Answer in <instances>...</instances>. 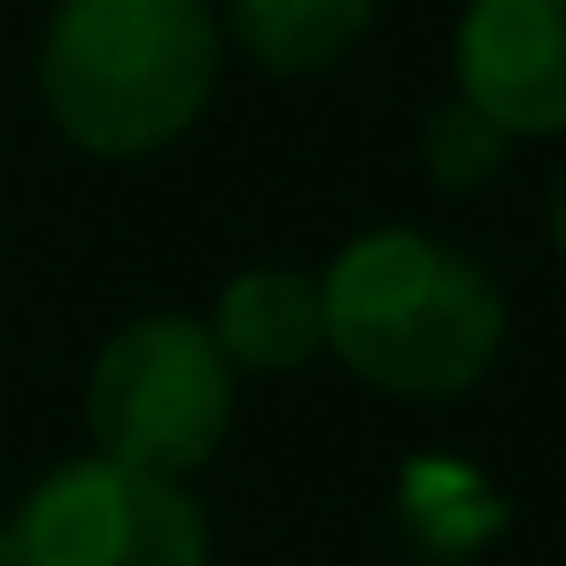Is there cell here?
Masks as SVG:
<instances>
[{"instance_id": "ba28073f", "label": "cell", "mask_w": 566, "mask_h": 566, "mask_svg": "<svg viewBox=\"0 0 566 566\" xmlns=\"http://www.w3.org/2000/svg\"><path fill=\"white\" fill-rule=\"evenodd\" d=\"M504 156H512V133H504L496 117H481L465 94L434 102L427 125H419V164H427V179H434L442 195H473V187H489Z\"/></svg>"}, {"instance_id": "8992f818", "label": "cell", "mask_w": 566, "mask_h": 566, "mask_svg": "<svg viewBox=\"0 0 566 566\" xmlns=\"http://www.w3.org/2000/svg\"><path fill=\"white\" fill-rule=\"evenodd\" d=\"M210 342L226 349L233 373H303L326 349V287H318V272H295V264L233 272L218 311H210Z\"/></svg>"}, {"instance_id": "9c48e42d", "label": "cell", "mask_w": 566, "mask_h": 566, "mask_svg": "<svg viewBox=\"0 0 566 566\" xmlns=\"http://www.w3.org/2000/svg\"><path fill=\"white\" fill-rule=\"evenodd\" d=\"M543 218H551V249L566 256V164H558V179H551V195H543Z\"/></svg>"}, {"instance_id": "52a82bcc", "label": "cell", "mask_w": 566, "mask_h": 566, "mask_svg": "<svg viewBox=\"0 0 566 566\" xmlns=\"http://www.w3.org/2000/svg\"><path fill=\"white\" fill-rule=\"evenodd\" d=\"M373 9L380 0H226V24L256 71L311 78V71H334L373 32Z\"/></svg>"}, {"instance_id": "5b68a950", "label": "cell", "mask_w": 566, "mask_h": 566, "mask_svg": "<svg viewBox=\"0 0 566 566\" xmlns=\"http://www.w3.org/2000/svg\"><path fill=\"white\" fill-rule=\"evenodd\" d=\"M458 94L512 140L566 133V0H465Z\"/></svg>"}, {"instance_id": "6da1fadb", "label": "cell", "mask_w": 566, "mask_h": 566, "mask_svg": "<svg viewBox=\"0 0 566 566\" xmlns=\"http://www.w3.org/2000/svg\"><path fill=\"white\" fill-rule=\"evenodd\" d=\"M226 32L210 0H55L40 32V102L86 156H156L218 94Z\"/></svg>"}, {"instance_id": "7a4b0ae2", "label": "cell", "mask_w": 566, "mask_h": 566, "mask_svg": "<svg viewBox=\"0 0 566 566\" xmlns=\"http://www.w3.org/2000/svg\"><path fill=\"white\" fill-rule=\"evenodd\" d=\"M318 287H326V349L380 396L403 403L465 396L504 349L496 280L465 249L419 226L357 233Z\"/></svg>"}, {"instance_id": "3957f363", "label": "cell", "mask_w": 566, "mask_h": 566, "mask_svg": "<svg viewBox=\"0 0 566 566\" xmlns=\"http://www.w3.org/2000/svg\"><path fill=\"white\" fill-rule=\"evenodd\" d=\"M226 427H233V365L202 318L148 311L102 342L86 373L94 458L148 481H187L218 458Z\"/></svg>"}, {"instance_id": "277c9868", "label": "cell", "mask_w": 566, "mask_h": 566, "mask_svg": "<svg viewBox=\"0 0 566 566\" xmlns=\"http://www.w3.org/2000/svg\"><path fill=\"white\" fill-rule=\"evenodd\" d=\"M0 566H210V527L179 481L71 458L0 520Z\"/></svg>"}]
</instances>
